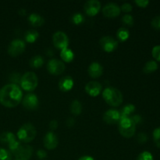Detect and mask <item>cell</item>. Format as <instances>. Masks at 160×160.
<instances>
[{"label":"cell","mask_w":160,"mask_h":160,"mask_svg":"<svg viewBox=\"0 0 160 160\" xmlns=\"http://www.w3.org/2000/svg\"><path fill=\"white\" fill-rule=\"evenodd\" d=\"M0 142L7 145L10 152H12L20 145V142L17 141L16 136L11 132L2 133L0 134Z\"/></svg>","instance_id":"6"},{"label":"cell","mask_w":160,"mask_h":160,"mask_svg":"<svg viewBox=\"0 0 160 160\" xmlns=\"http://www.w3.org/2000/svg\"><path fill=\"white\" fill-rule=\"evenodd\" d=\"M103 67L100 63L94 62L88 67V74L92 78H98L102 75Z\"/></svg>","instance_id":"18"},{"label":"cell","mask_w":160,"mask_h":160,"mask_svg":"<svg viewBox=\"0 0 160 160\" xmlns=\"http://www.w3.org/2000/svg\"><path fill=\"white\" fill-rule=\"evenodd\" d=\"M70 111L74 116H78L82 112V105L78 100H73L70 105Z\"/></svg>","instance_id":"26"},{"label":"cell","mask_w":160,"mask_h":160,"mask_svg":"<svg viewBox=\"0 0 160 160\" xmlns=\"http://www.w3.org/2000/svg\"><path fill=\"white\" fill-rule=\"evenodd\" d=\"M100 46L106 52H112L118 47V42L111 36H104L99 41Z\"/></svg>","instance_id":"11"},{"label":"cell","mask_w":160,"mask_h":160,"mask_svg":"<svg viewBox=\"0 0 160 160\" xmlns=\"http://www.w3.org/2000/svg\"><path fill=\"white\" fill-rule=\"evenodd\" d=\"M47 70L52 75L62 74L65 70V64L59 59H52L47 63Z\"/></svg>","instance_id":"9"},{"label":"cell","mask_w":160,"mask_h":160,"mask_svg":"<svg viewBox=\"0 0 160 160\" xmlns=\"http://www.w3.org/2000/svg\"><path fill=\"white\" fill-rule=\"evenodd\" d=\"M122 22H123L124 24L128 25L129 27H132L134 25V18L130 14H125L123 17H122Z\"/></svg>","instance_id":"32"},{"label":"cell","mask_w":160,"mask_h":160,"mask_svg":"<svg viewBox=\"0 0 160 160\" xmlns=\"http://www.w3.org/2000/svg\"><path fill=\"white\" fill-rule=\"evenodd\" d=\"M17 159L29 160L33 154V148L31 145L20 144L12 153Z\"/></svg>","instance_id":"7"},{"label":"cell","mask_w":160,"mask_h":160,"mask_svg":"<svg viewBox=\"0 0 160 160\" xmlns=\"http://www.w3.org/2000/svg\"><path fill=\"white\" fill-rule=\"evenodd\" d=\"M74 123H75V121H74V120H73V118H69V119H67V126H68V127H73V126H74Z\"/></svg>","instance_id":"42"},{"label":"cell","mask_w":160,"mask_h":160,"mask_svg":"<svg viewBox=\"0 0 160 160\" xmlns=\"http://www.w3.org/2000/svg\"><path fill=\"white\" fill-rule=\"evenodd\" d=\"M21 77L19 73H12V74L9 75V80L10 81V84H16V85H18L20 84V81H21Z\"/></svg>","instance_id":"28"},{"label":"cell","mask_w":160,"mask_h":160,"mask_svg":"<svg viewBox=\"0 0 160 160\" xmlns=\"http://www.w3.org/2000/svg\"><path fill=\"white\" fill-rule=\"evenodd\" d=\"M135 111V106L133 104H127L122 108L120 112V119L130 117V116Z\"/></svg>","instance_id":"22"},{"label":"cell","mask_w":160,"mask_h":160,"mask_svg":"<svg viewBox=\"0 0 160 160\" xmlns=\"http://www.w3.org/2000/svg\"><path fill=\"white\" fill-rule=\"evenodd\" d=\"M49 128L52 131H54L58 128V122L56 120H52L49 123Z\"/></svg>","instance_id":"41"},{"label":"cell","mask_w":160,"mask_h":160,"mask_svg":"<svg viewBox=\"0 0 160 160\" xmlns=\"http://www.w3.org/2000/svg\"><path fill=\"white\" fill-rule=\"evenodd\" d=\"M71 19H72V22L76 25L81 24V23L84 21V16H83L81 13H78H78L73 14Z\"/></svg>","instance_id":"30"},{"label":"cell","mask_w":160,"mask_h":160,"mask_svg":"<svg viewBox=\"0 0 160 160\" xmlns=\"http://www.w3.org/2000/svg\"><path fill=\"white\" fill-rule=\"evenodd\" d=\"M0 160H12V154L10 152L0 147Z\"/></svg>","instance_id":"29"},{"label":"cell","mask_w":160,"mask_h":160,"mask_svg":"<svg viewBox=\"0 0 160 160\" xmlns=\"http://www.w3.org/2000/svg\"><path fill=\"white\" fill-rule=\"evenodd\" d=\"M120 7L115 3H108L102 8L103 15L108 18H114L120 14Z\"/></svg>","instance_id":"13"},{"label":"cell","mask_w":160,"mask_h":160,"mask_svg":"<svg viewBox=\"0 0 160 160\" xmlns=\"http://www.w3.org/2000/svg\"><path fill=\"white\" fill-rule=\"evenodd\" d=\"M37 131L32 123H25L19 129L17 132V138L23 143H29L35 138Z\"/></svg>","instance_id":"3"},{"label":"cell","mask_w":160,"mask_h":160,"mask_svg":"<svg viewBox=\"0 0 160 160\" xmlns=\"http://www.w3.org/2000/svg\"><path fill=\"white\" fill-rule=\"evenodd\" d=\"M102 86L97 81H89L85 85V92L92 97H96L101 93Z\"/></svg>","instance_id":"17"},{"label":"cell","mask_w":160,"mask_h":160,"mask_svg":"<svg viewBox=\"0 0 160 160\" xmlns=\"http://www.w3.org/2000/svg\"><path fill=\"white\" fill-rule=\"evenodd\" d=\"M47 55H48V56H52V49H48L47 50Z\"/></svg>","instance_id":"45"},{"label":"cell","mask_w":160,"mask_h":160,"mask_svg":"<svg viewBox=\"0 0 160 160\" xmlns=\"http://www.w3.org/2000/svg\"><path fill=\"white\" fill-rule=\"evenodd\" d=\"M100 8H101V3L97 0H89L86 2L84 6V12L90 17H94L99 12Z\"/></svg>","instance_id":"14"},{"label":"cell","mask_w":160,"mask_h":160,"mask_svg":"<svg viewBox=\"0 0 160 160\" xmlns=\"http://www.w3.org/2000/svg\"><path fill=\"white\" fill-rule=\"evenodd\" d=\"M73 87V80L71 77L66 76L62 77L59 81V90L63 92H69Z\"/></svg>","instance_id":"19"},{"label":"cell","mask_w":160,"mask_h":160,"mask_svg":"<svg viewBox=\"0 0 160 160\" xmlns=\"http://www.w3.org/2000/svg\"><path fill=\"white\" fill-rule=\"evenodd\" d=\"M26 45L25 42L21 39H14L9 43L8 47V53L12 57L20 56L24 52Z\"/></svg>","instance_id":"8"},{"label":"cell","mask_w":160,"mask_h":160,"mask_svg":"<svg viewBox=\"0 0 160 160\" xmlns=\"http://www.w3.org/2000/svg\"><path fill=\"white\" fill-rule=\"evenodd\" d=\"M151 25L155 30L160 31V16L155 17L151 22Z\"/></svg>","instance_id":"35"},{"label":"cell","mask_w":160,"mask_h":160,"mask_svg":"<svg viewBox=\"0 0 160 160\" xmlns=\"http://www.w3.org/2000/svg\"><path fill=\"white\" fill-rule=\"evenodd\" d=\"M15 160H20V159H15Z\"/></svg>","instance_id":"46"},{"label":"cell","mask_w":160,"mask_h":160,"mask_svg":"<svg viewBox=\"0 0 160 160\" xmlns=\"http://www.w3.org/2000/svg\"><path fill=\"white\" fill-rule=\"evenodd\" d=\"M152 55L156 60L160 62V45H156L152 48Z\"/></svg>","instance_id":"34"},{"label":"cell","mask_w":160,"mask_h":160,"mask_svg":"<svg viewBox=\"0 0 160 160\" xmlns=\"http://www.w3.org/2000/svg\"><path fill=\"white\" fill-rule=\"evenodd\" d=\"M130 118L131 119V120L134 122V123L135 125L139 124V123H141L142 122V117L140 115H134L131 117H130Z\"/></svg>","instance_id":"39"},{"label":"cell","mask_w":160,"mask_h":160,"mask_svg":"<svg viewBox=\"0 0 160 160\" xmlns=\"http://www.w3.org/2000/svg\"><path fill=\"white\" fill-rule=\"evenodd\" d=\"M118 128L120 134L126 138H130L134 135L136 125L130 117L121 118L118 123Z\"/></svg>","instance_id":"4"},{"label":"cell","mask_w":160,"mask_h":160,"mask_svg":"<svg viewBox=\"0 0 160 160\" xmlns=\"http://www.w3.org/2000/svg\"><path fill=\"white\" fill-rule=\"evenodd\" d=\"M137 160H154L153 159V156L149 152H143L140 153L138 156Z\"/></svg>","instance_id":"33"},{"label":"cell","mask_w":160,"mask_h":160,"mask_svg":"<svg viewBox=\"0 0 160 160\" xmlns=\"http://www.w3.org/2000/svg\"><path fill=\"white\" fill-rule=\"evenodd\" d=\"M19 14L21 16H25L26 15V10L23 9H20V10H19Z\"/></svg>","instance_id":"44"},{"label":"cell","mask_w":160,"mask_h":160,"mask_svg":"<svg viewBox=\"0 0 160 160\" xmlns=\"http://www.w3.org/2000/svg\"><path fill=\"white\" fill-rule=\"evenodd\" d=\"M120 120V111L116 109H109L103 115V120L107 124H116Z\"/></svg>","instance_id":"15"},{"label":"cell","mask_w":160,"mask_h":160,"mask_svg":"<svg viewBox=\"0 0 160 160\" xmlns=\"http://www.w3.org/2000/svg\"><path fill=\"white\" fill-rule=\"evenodd\" d=\"M38 84V78L34 72H27L22 75L20 87L27 92H32Z\"/></svg>","instance_id":"5"},{"label":"cell","mask_w":160,"mask_h":160,"mask_svg":"<svg viewBox=\"0 0 160 160\" xmlns=\"http://www.w3.org/2000/svg\"><path fill=\"white\" fill-rule=\"evenodd\" d=\"M60 57L62 59L63 62H70L74 58V54H73V51L70 48H67L61 50L60 52Z\"/></svg>","instance_id":"23"},{"label":"cell","mask_w":160,"mask_h":160,"mask_svg":"<svg viewBox=\"0 0 160 160\" xmlns=\"http://www.w3.org/2000/svg\"><path fill=\"white\" fill-rule=\"evenodd\" d=\"M43 143L47 149L52 150L55 149L58 146L59 140H58L57 136L53 132L50 131V132L47 133L45 137H44Z\"/></svg>","instance_id":"16"},{"label":"cell","mask_w":160,"mask_h":160,"mask_svg":"<svg viewBox=\"0 0 160 160\" xmlns=\"http://www.w3.org/2000/svg\"><path fill=\"white\" fill-rule=\"evenodd\" d=\"M23 98V92L20 86L8 84L0 89V103L7 108L18 106Z\"/></svg>","instance_id":"1"},{"label":"cell","mask_w":160,"mask_h":160,"mask_svg":"<svg viewBox=\"0 0 160 160\" xmlns=\"http://www.w3.org/2000/svg\"><path fill=\"white\" fill-rule=\"evenodd\" d=\"M135 4L137 5L138 6L142 8H145L148 6V5L149 4V1L148 0H137V1L134 2Z\"/></svg>","instance_id":"38"},{"label":"cell","mask_w":160,"mask_h":160,"mask_svg":"<svg viewBox=\"0 0 160 160\" xmlns=\"http://www.w3.org/2000/svg\"><path fill=\"white\" fill-rule=\"evenodd\" d=\"M37 156L38 158L41 160H44L47 158V153L46 152L44 151L42 149H39L38 151L37 152Z\"/></svg>","instance_id":"40"},{"label":"cell","mask_w":160,"mask_h":160,"mask_svg":"<svg viewBox=\"0 0 160 160\" xmlns=\"http://www.w3.org/2000/svg\"><path fill=\"white\" fill-rule=\"evenodd\" d=\"M132 6L130 3H124L120 7V10L123 11L124 12H130L132 11Z\"/></svg>","instance_id":"37"},{"label":"cell","mask_w":160,"mask_h":160,"mask_svg":"<svg viewBox=\"0 0 160 160\" xmlns=\"http://www.w3.org/2000/svg\"><path fill=\"white\" fill-rule=\"evenodd\" d=\"M52 42L56 48L62 50L68 47L69 39L65 33L62 31H57L53 34Z\"/></svg>","instance_id":"10"},{"label":"cell","mask_w":160,"mask_h":160,"mask_svg":"<svg viewBox=\"0 0 160 160\" xmlns=\"http://www.w3.org/2000/svg\"><path fill=\"white\" fill-rule=\"evenodd\" d=\"M130 32L127 28H120L117 32V37L121 42H124L129 38Z\"/></svg>","instance_id":"27"},{"label":"cell","mask_w":160,"mask_h":160,"mask_svg":"<svg viewBox=\"0 0 160 160\" xmlns=\"http://www.w3.org/2000/svg\"><path fill=\"white\" fill-rule=\"evenodd\" d=\"M28 22L32 27H41L45 23V20L39 14L33 12L28 17Z\"/></svg>","instance_id":"20"},{"label":"cell","mask_w":160,"mask_h":160,"mask_svg":"<svg viewBox=\"0 0 160 160\" xmlns=\"http://www.w3.org/2000/svg\"><path fill=\"white\" fill-rule=\"evenodd\" d=\"M39 34L37 31L35 30H28L26 31L24 34V39L28 43H34L37 41V39L38 38Z\"/></svg>","instance_id":"21"},{"label":"cell","mask_w":160,"mask_h":160,"mask_svg":"<svg viewBox=\"0 0 160 160\" xmlns=\"http://www.w3.org/2000/svg\"><path fill=\"white\" fill-rule=\"evenodd\" d=\"M22 105L28 110H34L38 107L39 101L37 95L34 93H28L22 98Z\"/></svg>","instance_id":"12"},{"label":"cell","mask_w":160,"mask_h":160,"mask_svg":"<svg viewBox=\"0 0 160 160\" xmlns=\"http://www.w3.org/2000/svg\"><path fill=\"white\" fill-rule=\"evenodd\" d=\"M153 140H154L155 144H156V147L160 148V127L159 128H156L153 131Z\"/></svg>","instance_id":"31"},{"label":"cell","mask_w":160,"mask_h":160,"mask_svg":"<svg viewBox=\"0 0 160 160\" xmlns=\"http://www.w3.org/2000/svg\"><path fill=\"white\" fill-rule=\"evenodd\" d=\"M159 67L157 62L154 60H150L145 63V67H143V72L145 73H152L156 71Z\"/></svg>","instance_id":"25"},{"label":"cell","mask_w":160,"mask_h":160,"mask_svg":"<svg viewBox=\"0 0 160 160\" xmlns=\"http://www.w3.org/2000/svg\"><path fill=\"white\" fill-rule=\"evenodd\" d=\"M137 140L138 142V143L144 144L147 142V140H148V137H147V135L145 133H140V134H138Z\"/></svg>","instance_id":"36"},{"label":"cell","mask_w":160,"mask_h":160,"mask_svg":"<svg viewBox=\"0 0 160 160\" xmlns=\"http://www.w3.org/2000/svg\"><path fill=\"white\" fill-rule=\"evenodd\" d=\"M30 67L33 69H38L44 64V59L41 56H34L30 59Z\"/></svg>","instance_id":"24"},{"label":"cell","mask_w":160,"mask_h":160,"mask_svg":"<svg viewBox=\"0 0 160 160\" xmlns=\"http://www.w3.org/2000/svg\"><path fill=\"white\" fill-rule=\"evenodd\" d=\"M78 160H94V159L90 156H84L80 158Z\"/></svg>","instance_id":"43"},{"label":"cell","mask_w":160,"mask_h":160,"mask_svg":"<svg viewBox=\"0 0 160 160\" xmlns=\"http://www.w3.org/2000/svg\"><path fill=\"white\" fill-rule=\"evenodd\" d=\"M102 97L109 106L117 107L123 102V95L121 92L113 87L106 88L102 92Z\"/></svg>","instance_id":"2"}]
</instances>
